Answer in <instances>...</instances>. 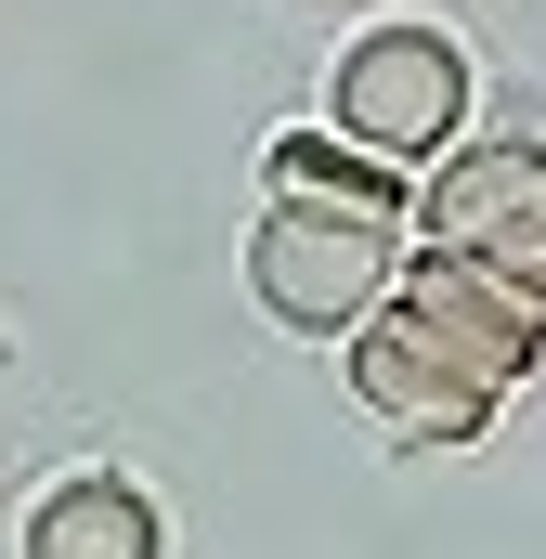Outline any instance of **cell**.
<instances>
[{
    "label": "cell",
    "instance_id": "6da1fadb",
    "mask_svg": "<svg viewBox=\"0 0 546 559\" xmlns=\"http://www.w3.org/2000/svg\"><path fill=\"white\" fill-rule=\"evenodd\" d=\"M404 261H416V209L299 195V182H261V209H248V299H261L286 338L352 352V338L391 312Z\"/></svg>",
    "mask_w": 546,
    "mask_h": 559
},
{
    "label": "cell",
    "instance_id": "7a4b0ae2",
    "mask_svg": "<svg viewBox=\"0 0 546 559\" xmlns=\"http://www.w3.org/2000/svg\"><path fill=\"white\" fill-rule=\"evenodd\" d=\"M312 118L339 143H365V156H391V169H429V156H455L468 118H482V66H468L455 26L378 13V26H352V39L325 52V105H312Z\"/></svg>",
    "mask_w": 546,
    "mask_h": 559
},
{
    "label": "cell",
    "instance_id": "3957f363",
    "mask_svg": "<svg viewBox=\"0 0 546 559\" xmlns=\"http://www.w3.org/2000/svg\"><path fill=\"white\" fill-rule=\"evenodd\" d=\"M416 248H455V261H495L546 299V143L521 131H468L455 156L416 169Z\"/></svg>",
    "mask_w": 546,
    "mask_h": 559
},
{
    "label": "cell",
    "instance_id": "277c9868",
    "mask_svg": "<svg viewBox=\"0 0 546 559\" xmlns=\"http://www.w3.org/2000/svg\"><path fill=\"white\" fill-rule=\"evenodd\" d=\"M391 312H404L416 338L455 365V378H482L495 404L521 391L546 365V299L521 274H495V261H455V248H416L404 261V286H391Z\"/></svg>",
    "mask_w": 546,
    "mask_h": 559
},
{
    "label": "cell",
    "instance_id": "5b68a950",
    "mask_svg": "<svg viewBox=\"0 0 546 559\" xmlns=\"http://www.w3.org/2000/svg\"><path fill=\"white\" fill-rule=\"evenodd\" d=\"M352 404H365L378 429H404V442H482V429H495V391L455 378L404 312H378V325L352 338Z\"/></svg>",
    "mask_w": 546,
    "mask_h": 559
},
{
    "label": "cell",
    "instance_id": "8992f818",
    "mask_svg": "<svg viewBox=\"0 0 546 559\" xmlns=\"http://www.w3.org/2000/svg\"><path fill=\"white\" fill-rule=\"evenodd\" d=\"M13 559H169V508L143 495L131 468H66L26 495Z\"/></svg>",
    "mask_w": 546,
    "mask_h": 559
},
{
    "label": "cell",
    "instance_id": "52a82bcc",
    "mask_svg": "<svg viewBox=\"0 0 546 559\" xmlns=\"http://www.w3.org/2000/svg\"><path fill=\"white\" fill-rule=\"evenodd\" d=\"M261 182H299V195H365V209H416V169H391V156H365V143H339L325 118L273 131Z\"/></svg>",
    "mask_w": 546,
    "mask_h": 559
}]
</instances>
